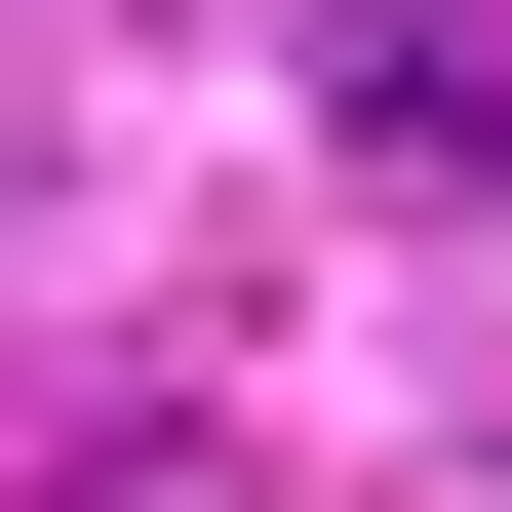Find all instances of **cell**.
Returning <instances> with one entry per match:
<instances>
[{
    "label": "cell",
    "instance_id": "1",
    "mask_svg": "<svg viewBox=\"0 0 512 512\" xmlns=\"http://www.w3.org/2000/svg\"><path fill=\"white\" fill-rule=\"evenodd\" d=\"M316 119L355 158H512V0H316Z\"/></svg>",
    "mask_w": 512,
    "mask_h": 512
}]
</instances>
